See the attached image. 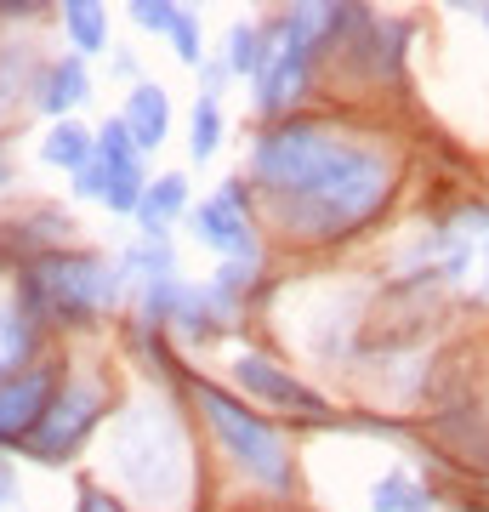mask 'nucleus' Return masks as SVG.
I'll return each mask as SVG.
<instances>
[{
  "mask_svg": "<svg viewBox=\"0 0 489 512\" xmlns=\"http://www.w3.org/2000/svg\"><path fill=\"white\" fill-rule=\"evenodd\" d=\"M251 183L296 239H347L393 200L399 165L319 120H285L256 143Z\"/></svg>",
  "mask_w": 489,
  "mask_h": 512,
  "instance_id": "nucleus-1",
  "label": "nucleus"
},
{
  "mask_svg": "<svg viewBox=\"0 0 489 512\" xmlns=\"http://www.w3.org/2000/svg\"><path fill=\"white\" fill-rule=\"evenodd\" d=\"M126 268H114L91 251H46L23 274V308L46 325H86L103 308H114Z\"/></svg>",
  "mask_w": 489,
  "mask_h": 512,
  "instance_id": "nucleus-2",
  "label": "nucleus"
},
{
  "mask_svg": "<svg viewBox=\"0 0 489 512\" xmlns=\"http://www.w3.org/2000/svg\"><path fill=\"white\" fill-rule=\"evenodd\" d=\"M194 404L211 421V433L222 439V450L239 461V473H251L268 490H290V450L251 404H239L234 393H222L217 382H194Z\"/></svg>",
  "mask_w": 489,
  "mask_h": 512,
  "instance_id": "nucleus-3",
  "label": "nucleus"
},
{
  "mask_svg": "<svg viewBox=\"0 0 489 512\" xmlns=\"http://www.w3.org/2000/svg\"><path fill=\"white\" fill-rule=\"evenodd\" d=\"M74 183H80L86 200H103L109 211H131V217H137L148 177H143V160H137V143L126 137L120 120H109V126L97 131V154H91V165Z\"/></svg>",
  "mask_w": 489,
  "mask_h": 512,
  "instance_id": "nucleus-4",
  "label": "nucleus"
},
{
  "mask_svg": "<svg viewBox=\"0 0 489 512\" xmlns=\"http://www.w3.org/2000/svg\"><path fill=\"white\" fill-rule=\"evenodd\" d=\"M97 416H103V393L86 382H63L52 393V404H46V416H40V427L29 433V456L35 461H69L80 444H86V433L97 427Z\"/></svg>",
  "mask_w": 489,
  "mask_h": 512,
  "instance_id": "nucleus-5",
  "label": "nucleus"
},
{
  "mask_svg": "<svg viewBox=\"0 0 489 512\" xmlns=\"http://www.w3.org/2000/svg\"><path fill=\"white\" fill-rule=\"evenodd\" d=\"M194 234H200L211 251H222L228 262H251L256 268V234H251V217H245V183H228L222 194L200 200Z\"/></svg>",
  "mask_w": 489,
  "mask_h": 512,
  "instance_id": "nucleus-6",
  "label": "nucleus"
},
{
  "mask_svg": "<svg viewBox=\"0 0 489 512\" xmlns=\"http://www.w3.org/2000/svg\"><path fill=\"white\" fill-rule=\"evenodd\" d=\"M52 393H57L52 365H29V370H18V376H6V382H0V444H29V433L40 427Z\"/></svg>",
  "mask_w": 489,
  "mask_h": 512,
  "instance_id": "nucleus-7",
  "label": "nucleus"
},
{
  "mask_svg": "<svg viewBox=\"0 0 489 512\" xmlns=\"http://www.w3.org/2000/svg\"><path fill=\"white\" fill-rule=\"evenodd\" d=\"M234 376L239 387H251L256 399L279 404V410H302V416H330V404L313 393V387H302L290 370H279L273 359H262V353H239L234 359Z\"/></svg>",
  "mask_w": 489,
  "mask_h": 512,
  "instance_id": "nucleus-8",
  "label": "nucleus"
},
{
  "mask_svg": "<svg viewBox=\"0 0 489 512\" xmlns=\"http://www.w3.org/2000/svg\"><path fill=\"white\" fill-rule=\"evenodd\" d=\"M308 69H313V46L296 40V35H285L268 52V69H262V109L268 114L290 109V103L302 97V86H308Z\"/></svg>",
  "mask_w": 489,
  "mask_h": 512,
  "instance_id": "nucleus-9",
  "label": "nucleus"
},
{
  "mask_svg": "<svg viewBox=\"0 0 489 512\" xmlns=\"http://www.w3.org/2000/svg\"><path fill=\"white\" fill-rule=\"evenodd\" d=\"M120 126H126V137L137 143V154L160 148L165 131H171V97H165L160 86H137L131 103H126V114H120Z\"/></svg>",
  "mask_w": 489,
  "mask_h": 512,
  "instance_id": "nucleus-10",
  "label": "nucleus"
},
{
  "mask_svg": "<svg viewBox=\"0 0 489 512\" xmlns=\"http://www.w3.org/2000/svg\"><path fill=\"white\" fill-rule=\"evenodd\" d=\"M40 109L46 114H69L91 97V80H86V57H57L52 69L40 74Z\"/></svg>",
  "mask_w": 489,
  "mask_h": 512,
  "instance_id": "nucleus-11",
  "label": "nucleus"
},
{
  "mask_svg": "<svg viewBox=\"0 0 489 512\" xmlns=\"http://www.w3.org/2000/svg\"><path fill=\"white\" fill-rule=\"evenodd\" d=\"M29 353H35V313L18 302H0V382L29 370Z\"/></svg>",
  "mask_w": 489,
  "mask_h": 512,
  "instance_id": "nucleus-12",
  "label": "nucleus"
},
{
  "mask_svg": "<svg viewBox=\"0 0 489 512\" xmlns=\"http://www.w3.org/2000/svg\"><path fill=\"white\" fill-rule=\"evenodd\" d=\"M182 205H188V177H182V171H165V177H154V183L143 188V205H137L143 234H165V222L177 217Z\"/></svg>",
  "mask_w": 489,
  "mask_h": 512,
  "instance_id": "nucleus-13",
  "label": "nucleus"
},
{
  "mask_svg": "<svg viewBox=\"0 0 489 512\" xmlns=\"http://www.w3.org/2000/svg\"><path fill=\"white\" fill-rule=\"evenodd\" d=\"M91 154H97V137H91L86 126H74V120H57L52 131H46V143H40V160L46 165H63V171H86Z\"/></svg>",
  "mask_w": 489,
  "mask_h": 512,
  "instance_id": "nucleus-14",
  "label": "nucleus"
},
{
  "mask_svg": "<svg viewBox=\"0 0 489 512\" xmlns=\"http://www.w3.org/2000/svg\"><path fill=\"white\" fill-rule=\"evenodd\" d=\"M63 29H69V40H74V57L103 52V46H109V12H103V6H91V0L63 6Z\"/></svg>",
  "mask_w": 489,
  "mask_h": 512,
  "instance_id": "nucleus-15",
  "label": "nucleus"
},
{
  "mask_svg": "<svg viewBox=\"0 0 489 512\" xmlns=\"http://www.w3.org/2000/svg\"><path fill=\"white\" fill-rule=\"evenodd\" d=\"M228 69H234V74H256V80H262L268 52H262V29H256V23H234V29H228Z\"/></svg>",
  "mask_w": 489,
  "mask_h": 512,
  "instance_id": "nucleus-16",
  "label": "nucleus"
},
{
  "mask_svg": "<svg viewBox=\"0 0 489 512\" xmlns=\"http://www.w3.org/2000/svg\"><path fill=\"white\" fill-rule=\"evenodd\" d=\"M217 143H222V109H217V97L205 92L200 103H194V160H211L217 154Z\"/></svg>",
  "mask_w": 489,
  "mask_h": 512,
  "instance_id": "nucleus-17",
  "label": "nucleus"
},
{
  "mask_svg": "<svg viewBox=\"0 0 489 512\" xmlns=\"http://www.w3.org/2000/svg\"><path fill=\"white\" fill-rule=\"evenodd\" d=\"M177 18H182V6H165V0H137V6H131V23H143L154 35H171Z\"/></svg>",
  "mask_w": 489,
  "mask_h": 512,
  "instance_id": "nucleus-18",
  "label": "nucleus"
},
{
  "mask_svg": "<svg viewBox=\"0 0 489 512\" xmlns=\"http://www.w3.org/2000/svg\"><path fill=\"white\" fill-rule=\"evenodd\" d=\"M171 40H177V57H182V63H188V69H200V23H194V12H182V18H177Z\"/></svg>",
  "mask_w": 489,
  "mask_h": 512,
  "instance_id": "nucleus-19",
  "label": "nucleus"
},
{
  "mask_svg": "<svg viewBox=\"0 0 489 512\" xmlns=\"http://www.w3.org/2000/svg\"><path fill=\"white\" fill-rule=\"evenodd\" d=\"M0 512H23V490H18V478H12L6 461H0Z\"/></svg>",
  "mask_w": 489,
  "mask_h": 512,
  "instance_id": "nucleus-20",
  "label": "nucleus"
},
{
  "mask_svg": "<svg viewBox=\"0 0 489 512\" xmlns=\"http://www.w3.org/2000/svg\"><path fill=\"white\" fill-rule=\"evenodd\" d=\"M80 512H126L109 490H80Z\"/></svg>",
  "mask_w": 489,
  "mask_h": 512,
  "instance_id": "nucleus-21",
  "label": "nucleus"
},
{
  "mask_svg": "<svg viewBox=\"0 0 489 512\" xmlns=\"http://www.w3.org/2000/svg\"><path fill=\"white\" fill-rule=\"evenodd\" d=\"M6 109H12V74L0 69V120H6Z\"/></svg>",
  "mask_w": 489,
  "mask_h": 512,
  "instance_id": "nucleus-22",
  "label": "nucleus"
}]
</instances>
